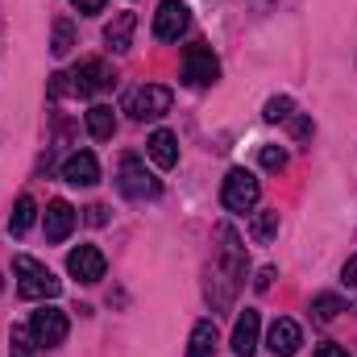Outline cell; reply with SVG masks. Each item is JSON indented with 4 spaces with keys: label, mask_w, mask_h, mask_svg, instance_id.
Returning a JSON list of instances; mask_svg holds the SVG:
<instances>
[{
    "label": "cell",
    "mask_w": 357,
    "mask_h": 357,
    "mask_svg": "<svg viewBox=\"0 0 357 357\" xmlns=\"http://www.w3.org/2000/svg\"><path fill=\"white\" fill-rule=\"evenodd\" d=\"M13 274H17V295L21 299H54L63 291V282L42 266L38 258H29V254L13 258Z\"/></svg>",
    "instance_id": "cell-2"
},
{
    "label": "cell",
    "mask_w": 357,
    "mask_h": 357,
    "mask_svg": "<svg viewBox=\"0 0 357 357\" xmlns=\"http://www.w3.org/2000/svg\"><path fill=\"white\" fill-rule=\"evenodd\" d=\"M258 328H262V316L245 307V316H237V324H233V354L237 357L258 354Z\"/></svg>",
    "instance_id": "cell-13"
},
{
    "label": "cell",
    "mask_w": 357,
    "mask_h": 357,
    "mask_svg": "<svg viewBox=\"0 0 357 357\" xmlns=\"http://www.w3.org/2000/svg\"><path fill=\"white\" fill-rule=\"evenodd\" d=\"M270 278H274V270H262V274H258V278H254V287H258V291H270Z\"/></svg>",
    "instance_id": "cell-30"
},
{
    "label": "cell",
    "mask_w": 357,
    "mask_h": 357,
    "mask_svg": "<svg viewBox=\"0 0 357 357\" xmlns=\"http://www.w3.org/2000/svg\"><path fill=\"white\" fill-rule=\"evenodd\" d=\"M38 220V204H33V195H17V204H13V216H8V233L13 237H21V233H29V225Z\"/></svg>",
    "instance_id": "cell-18"
},
{
    "label": "cell",
    "mask_w": 357,
    "mask_h": 357,
    "mask_svg": "<svg viewBox=\"0 0 357 357\" xmlns=\"http://www.w3.org/2000/svg\"><path fill=\"white\" fill-rule=\"evenodd\" d=\"M208 278H212V282L225 278V295H229V299H233L237 282L245 278V245H241V237H237L233 225H220V229H216V250H212V270H208Z\"/></svg>",
    "instance_id": "cell-1"
},
{
    "label": "cell",
    "mask_w": 357,
    "mask_h": 357,
    "mask_svg": "<svg viewBox=\"0 0 357 357\" xmlns=\"http://www.w3.org/2000/svg\"><path fill=\"white\" fill-rule=\"evenodd\" d=\"M8 357H33V333L29 328H13L8 333Z\"/></svg>",
    "instance_id": "cell-23"
},
{
    "label": "cell",
    "mask_w": 357,
    "mask_h": 357,
    "mask_svg": "<svg viewBox=\"0 0 357 357\" xmlns=\"http://www.w3.org/2000/svg\"><path fill=\"white\" fill-rule=\"evenodd\" d=\"M341 278H345V287H357V258H349V262H345Z\"/></svg>",
    "instance_id": "cell-28"
},
{
    "label": "cell",
    "mask_w": 357,
    "mask_h": 357,
    "mask_svg": "<svg viewBox=\"0 0 357 357\" xmlns=\"http://www.w3.org/2000/svg\"><path fill=\"white\" fill-rule=\"evenodd\" d=\"M88 133L96 142H108V137L116 133V112H112V104H91L88 108Z\"/></svg>",
    "instance_id": "cell-17"
},
{
    "label": "cell",
    "mask_w": 357,
    "mask_h": 357,
    "mask_svg": "<svg viewBox=\"0 0 357 357\" xmlns=\"http://www.w3.org/2000/svg\"><path fill=\"white\" fill-rule=\"evenodd\" d=\"M108 84H112V71H108V63L88 59V63H79L71 75H54L50 96H63V91H71V96H96V91H104Z\"/></svg>",
    "instance_id": "cell-3"
},
{
    "label": "cell",
    "mask_w": 357,
    "mask_h": 357,
    "mask_svg": "<svg viewBox=\"0 0 357 357\" xmlns=\"http://www.w3.org/2000/svg\"><path fill=\"white\" fill-rule=\"evenodd\" d=\"M71 46H75V25H71L67 17H59V21H54V42H50V50L63 59V54H71Z\"/></svg>",
    "instance_id": "cell-20"
},
{
    "label": "cell",
    "mask_w": 357,
    "mask_h": 357,
    "mask_svg": "<svg viewBox=\"0 0 357 357\" xmlns=\"http://www.w3.org/2000/svg\"><path fill=\"white\" fill-rule=\"evenodd\" d=\"M71 4H75L79 17H96V13H104V0H71Z\"/></svg>",
    "instance_id": "cell-26"
},
{
    "label": "cell",
    "mask_w": 357,
    "mask_h": 357,
    "mask_svg": "<svg viewBox=\"0 0 357 357\" xmlns=\"http://www.w3.org/2000/svg\"><path fill=\"white\" fill-rule=\"evenodd\" d=\"M63 178H67L71 187H91V183H100V162H96V154H91V150L71 154V158L63 162Z\"/></svg>",
    "instance_id": "cell-14"
},
{
    "label": "cell",
    "mask_w": 357,
    "mask_h": 357,
    "mask_svg": "<svg viewBox=\"0 0 357 357\" xmlns=\"http://www.w3.org/2000/svg\"><path fill=\"white\" fill-rule=\"evenodd\" d=\"M187 4L183 0H162L158 13H154V38L158 42H178V33L187 29Z\"/></svg>",
    "instance_id": "cell-10"
},
{
    "label": "cell",
    "mask_w": 357,
    "mask_h": 357,
    "mask_svg": "<svg viewBox=\"0 0 357 357\" xmlns=\"http://www.w3.org/2000/svg\"><path fill=\"white\" fill-rule=\"evenodd\" d=\"M258 195H262V187H258V178L250 175V171L233 167V171L225 175V187H220V199H225V208H229V212H254Z\"/></svg>",
    "instance_id": "cell-5"
},
{
    "label": "cell",
    "mask_w": 357,
    "mask_h": 357,
    "mask_svg": "<svg viewBox=\"0 0 357 357\" xmlns=\"http://www.w3.org/2000/svg\"><path fill=\"white\" fill-rule=\"evenodd\" d=\"M171 104H175V96H171V88H162V84H142V88L129 91V100H125V108L137 121H158V116L171 112Z\"/></svg>",
    "instance_id": "cell-4"
},
{
    "label": "cell",
    "mask_w": 357,
    "mask_h": 357,
    "mask_svg": "<svg viewBox=\"0 0 357 357\" xmlns=\"http://www.w3.org/2000/svg\"><path fill=\"white\" fill-rule=\"evenodd\" d=\"M316 357H349V354H345L341 345H333V341H328V345H320V349H316Z\"/></svg>",
    "instance_id": "cell-29"
},
{
    "label": "cell",
    "mask_w": 357,
    "mask_h": 357,
    "mask_svg": "<svg viewBox=\"0 0 357 357\" xmlns=\"http://www.w3.org/2000/svg\"><path fill=\"white\" fill-rule=\"evenodd\" d=\"M312 312H316L320 324H328V320H337V312H345V303H341V295H316Z\"/></svg>",
    "instance_id": "cell-21"
},
{
    "label": "cell",
    "mask_w": 357,
    "mask_h": 357,
    "mask_svg": "<svg viewBox=\"0 0 357 357\" xmlns=\"http://www.w3.org/2000/svg\"><path fill=\"white\" fill-rule=\"evenodd\" d=\"M133 29H137V17H133V13H116V17L108 21V29H104V42H108L112 50H129Z\"/></svg>",
    "instance_id": "cell-16"
},
{
    "label": "cell",
    "mask_w": 357,
    "mask_h": 357,
    "mask_svg": "<svg viewBox=\"0 0 357 357\" xmlns=\"http://www.w3.org/2000/svg\"><path fill=\"white\" fill-rule=\"evenodd\" d=\"M146 150H150V158H154V167H158V171L178 167V137L171 133V129H154V133H150V142H146Z\"/></svg>",
    "instance_id": "cell-15"
},
{
    "label": "cell",
    "mask_w": 357,
    "mask_h": 357,
    "mask_svg": "<svg viewBox=\"0 0 357 357\" xmlns=\"http://www.w3.org/2000/svg\"><path fill=\"white\" fill-rule=\"evenodd\" d=\"M291 112H295V100L291 96H274V100H266V121H291Z\"/></svg>",
    "instance_id": "cell-24"
},
{
    "label": "cell",
    "mask_w": 357,
    "mask_h": 357,
    "mask_svg": "<svg viewBox=\"0 0 357 357\" xmlns=\"http://www.w3.org/2000/svg\"><path fill=\"white\" fill-rule=\"evenodd\" d=\"M88 220H91V225H108V208H104V204H91Z\"/></svg>",
    "instance_id": "cell-27"
},
{
    "label": "cell",
    "mask_w": 357,
    "mask_h": 357,
    "mask_svg": "<svg viewBox=\"0 0 357 357\" xmlns=\"http://www.w3.org/2000/svg\"><path fill=\"white\" fill-rule=\"evenodd\" d=\"M67 312H59V307H38L33 312V320H29V333H33V345L38 349H59L63 341H67Z\"/></svg>",
    "instance_id": "cell-6"
},
{
    "label": "cell",
    "mask_w": 357,
    "mask_h": 357,
    "mask_svg": "<svg viewBox=\"0 0 357 357\" xmlns=\"http://www.w3.org/2000/svg\"><path fill=\"white\" fill-rule=\"evenodd\" d=\"M258 162H262L266 171H282V167H287V150H278V146H262V150H258Z\"/></svg>",
    "instance_id": "cell-25"
},
{
    "label": "cell",
    "mask_w": 357,
    "mask_h": 357,
    "mask_svg": "<svg viewBox=\"0 0 357 357\" xmlns=\"http://www.w3.org/2000/svg\"><path fill=\"white\" fill-rule=\"evenodd\" d=\"M183 79H187L191 88H208V84H216V79H220V63H216V54H212L208 46H187V50H183Z\"/></svg>",
    "instance_id": "cell-8"
},
{
    "label": "cell",
    "mask_w": 357,
    "mask_h": 357,
    "mask_svg": "<svg viewBox=\"0 0 357 357\" xmlns=\"http://www.w3.org/2000/svg\"><path fill=\"white\" fill-rule=\"evenodd\" d=\"M116 183H121V191H125L129 199H154L158 187H162L158 178L146 171V162H142L137 154H125V158H121V178H116Z\"/></svg>",
    "instance_id": "cell-7"
},
{
    "label": "cell",
    "mask_w": 357,
    "mask_h": 357,
    "mask_svg": "<svg viewBox=\"0 0 357 357\" xmlns=\"http://www.w3.org/2000/svg\"><path fill=\"white\" fill-rule=\"evenodd\" d=\"M216 349V324L212 320H199L191 328V341H187V357H212Z\"/></svg>",
    "instance_id": "cell-19"
},
{
    "label": "cell",
    "mask_w": 357,
    "mask_h": 357,
    "mask_svg": "<svg viewBox=\"0 0 357 357\" xmlns=\"http://www.w3.org/2000/svg\"><path fill=\"white\" fill-rule=\"evenodd\" d=\"M75 208L67 204V199H50L46 204V241L50 245H63L67 237H71V229H75Z\"/></svg>",
    "instance_id": "cell-11"
},
{
    "label": "cell",
    "mask_w": 357,
    "mask_h": 357,
    "mask_svg": "<svg viewBox=\"0 0 357 357\" xmlns=\"http://www.w3.org/2000/svg\"><path fill=\"white\" fill-rule=\"evenodd\" d=\"M266 345H270V354L274 357H291V354H299V345H303V333H299V324L295 320H274L270 324V337H266Z\"/></svg>",
    "instance_id": "cell-12"
},
{
    "label": "cell",
    "mask_w": 357,
    "mask_h": 357,
    "mask_svg": "<svg viewBox=\"0 0 357 357\" xmlns=\"http://www.w3.org/2000/svg\"><path fill=\"white\" fill-rule=\"evenodd\" d=\"M250 233L258 237V241H270L274 233H278V212L266 208V212H254V225H250Z\"/></svg>",
    "instance_id": "cell-22"
},
{
    "label": "cell",
    "mask_w": 357,
    "mask_h": 357,
    "mask_svg": "<svg viewBox=\"0 0 357 357\" xmlns=\"http://www.w3.org/2000/svg\"><path fill=\"white\" fill-rule=\"evenodd\" d=\"M104 270H108V262H104V254L96 245H79V250L67 254V274L79 278V282H88V287L104 278Z\"/></svg>",
    "instance_id": "cell-9"
}]
</instances>
